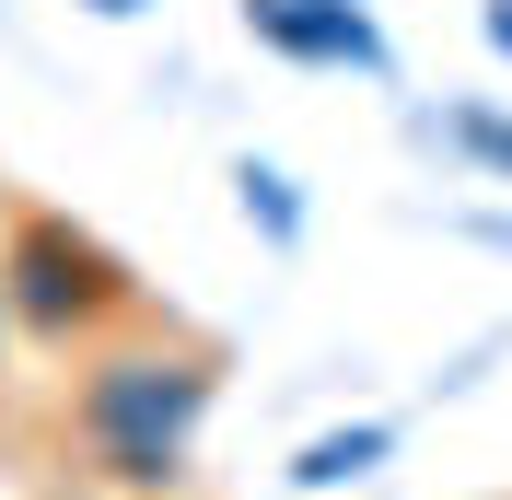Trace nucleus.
Returning <instances> with one entry per match:
<instances>
[{
	"instance_id": "5",
	"label": "nucleus",
	"mask_w": 512,
	"mask_h": 500,
	"mask_svg": "<svg viewBox=\"0 0 512 500\" xmlns=\"http://www.w3.org/2000/svg\"><path fill=\"white\" fill-rule=\"evenodd\" d=\"M233 198H245V221H256V233H268V245H303V187H291V175H280V163H233Z\"/></svg>"
},
{
	"instance_id": "2",
	"label": "nucleus",
	"mask_w": 512,
	"mask_h": 500,
	"mask_svg": "<svg viewBox=\"0 0 512 500\" xmlns=\"http://www.w3.org/2000/svg\"><path fill=\"white\" fill-rule=\"evenodd\" d=\"M0 303H12V338L82 361L94 338H117L128 314H152V291L128 280V256L105 233H82L70 210H12L0 221Z\"/></svg>"
},
{
	"instance_id": "3",
	"label": "nucleus",
	"mask_w": 512,
	"mask_h": 500,
	"mask_svg": "<svg viewBox=\"0 0 512 500\" xmlns=\"http://www.w3.org/2000/svg\"><path fill=\"white\" fill-rule=\"evenodd\" d=\"M245 12L256 47H280V59L303 70H361V82H384V24H373V0H233Z\"/></svg>"
},
{
	"instance_id": "8",
	"label": "nucleus",
	"mask_w": 512,
	"mask_h": 500,
	"mask_svg": "<svg viewBox=\"0 0 512 500\" xmlns=\"http://www.w3.org/2000/svg\"><path fill=\"white\" fill-rule=\"evenodd\" d=\"M82 12H105V24H128V12H152V0H82Z\"/></svg>"
},
{
	"instance_id": "4",
	"label": "nucleus",
	"mask_w": 512,
	"mask_h": 500,
	"mask_svg": "<svg viewBox=\"0 0 512 500\" xmlns=\"http://www.w3.org/2000/svg\"><path fill=\"white\" fill-rule=\"evenodd\" d=\"M384 454H396V419H350V431H315L303 454H291V489L326 500V489H350V477H373Z\"/></svg>"
},
{
	"instance_id": "7",
	"label": "nucleus",
	"mask_w": 512,
	"mask_h": 500,
	"mask_svg": "<svg viewBox=\"0 0 512 500\" xmlns=\"http://www.w3.org/2000/svg\"><path fill=\"white\" fill-rule=\"evenodd\" d=\"M478 24H489V47H501V59H512V0H489Z\"/></svg>"
},
{
	"instance_id": "6",
	"label": "nucleus",
	"mask_w": 512,
	"mask_h": 500,
	"mask_svg": "<svg viewBox=\"0 0 512 500\" xmlns=\"http://www.w3.org/2000/svg\"><path fill=\"white\" fill-rule=\"evenodd\" d=\"M443 152H466V163H489V175H512V117L501 105H443V117H419Z\"/></svg>"
},
{
	"instance_id": "9",
	"label": "nucleus",
	"mask_w": 512,
	"mask_h": 500,
	"mask_svg": "<svg viewBox=\"0 0 512 500\" xmlns=\"http://www.w3.org/2000/svg\"><path fill=\"white\" fill-rule=\"evenodd\" d=\"M12 349H24V338H12V303H0V373H12Z\"/></svg>"
},
{
	"instance_id": "1",
	"label": "nucleus",
	"mask_w": 512,
	"mask_h": 500,
	"mask_svg": "<svg viewBox=\"0 0 512 500\" xmlns=\"http://www.w3.org/2000/svg\"><path fill=\"white\" fill-rule=\"evenodd\" d=\"M210 407H222V349L163 326V314H128L117 338H94L70 361V454H82L94 489L163 500L198 466Z\"/></svg>"
}]
</instances>
